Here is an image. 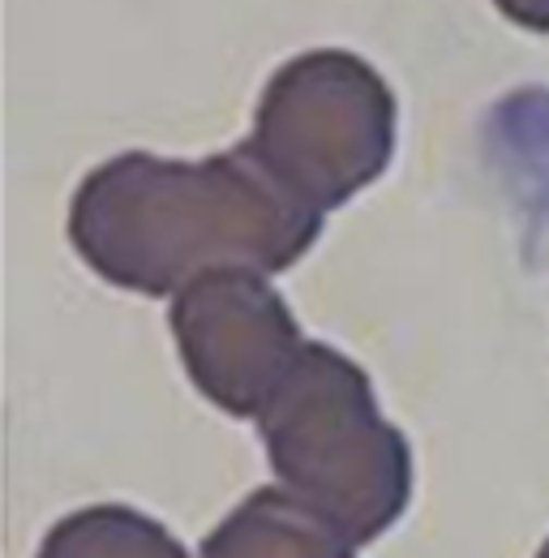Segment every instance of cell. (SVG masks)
<instances>
[{"label":"cell","instance_id":"6da1fadb","mask_svg":"<svg viewBox=\"0 0 549 558\" xmlns=\"http://www.w3.org/2000/svg\"><path fill=\"white\" fill-rule=\"evenodd\" d=\"M206 558H352L340 529L318 515L309 502H292L283 494H254L210 542Z\"/></svg>","mask_w":549,"mask_h":558},{"label":"cell","instance_id":"7a4b0ae2","mask_svg":"<svg viewBox=\"0 0 549 558\" xmlns=\"http://www.w3.org/2000/svg\"><path fill=\"white\" fill-rule=\"evenodd\" d=\"M541 558H549V546H546V550H541Z\"/></svg>","mask_w":549,"mask_h":558}]
</instances>
